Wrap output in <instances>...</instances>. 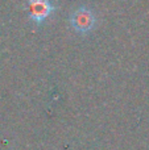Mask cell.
I'll return each mask as SVG.
<instances>
[{
    "label": "cell",
    "mask_w": 149,
    "mask_h": 150,
    "mask_svg": "<svg viewBox=\"0 0 149 150\" xmlns=\"http://www.w3.org/2000/svg\"><path fill=\"white\" fill-rule=\"evenodd\" d=\"M69 21L77 33L89 34L96 25V15L89 5H81L71 12Z\"/></svg>",
    "instance_id": "obj_1"
},
{
    "label": "cell",
    "mask_w": 149,
    "mask_h": 150,
    "mask_svg": "<svg viewBox=\"0 0 149 150\" xmlns=\"http://www.w3.org/2000/svg\"><path fill=\"white\" fill-rule=\"evenodd\" d=\"M29 20L41 26L52 13L57 11V5L52 0H28Z\"/></svg>",
    "instance_id": "obj_2"
}]
</instances>
